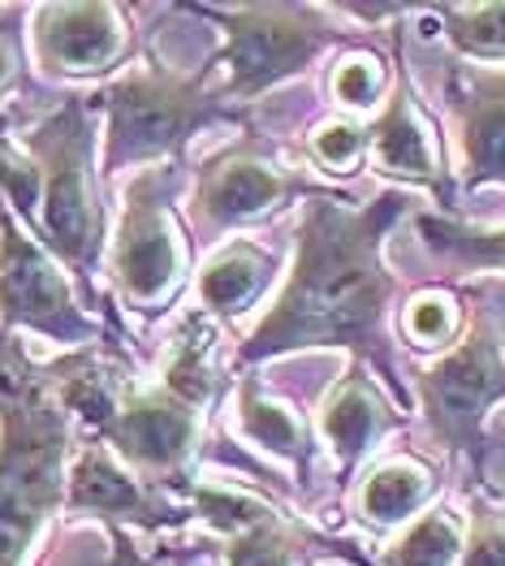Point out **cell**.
Segmentation results:
<instances>
[{"instance_id": "1", "label": "cell", "mask_w": 505, "mask_h": 566, "mask_svg": "<svg viewBox=\"0 0 505 566\" xmlns=\"http://www.w3.org/2000/svg\"><path fill=\"white\" fill-rule=\"evenodd\" d=\"M411 212L407 190H380L346 208L337 195H316L298 221V255L273 312L238 346V364H260L307 346H346L389 385L393 407L407 411L411 394L398 377L389 337L393 273L385 269V238Z\"/></svg>"}, {"instance_id": "2", "label": "cell", "mask_w": 505, "mask_h": 566, "mask_svg": "<svg viewBox=\"0 0 505 566\" xmlns=\"http://www.w3.org/2000/svg\"><path fill=\"white\" fill-rule=\"evenodd\" d=\"M70 411L52 380L0 329V566H22L40 527L65 511Z\"/></svg>"}, {"instance_id": "3", "label": "cell", "mask_w": 505, "mask_h": 566, "mask_svg": "<svg viewBox=\"0 0 505 566\" xmlns=\"http://www.w3.org/2000/svg\"><path fill=\"white\" fill-rule=\"evenodd\" d=\"M22 156L40 174V230L48 247L74 269L95 303V269L104 247V203L95 169V126L87 95L70 92L27 135Z\"/></svg>"}, {"instance_id": "4", "label": "cell", "mask_w": 505, "mask_h": 566, "mask_svg": "<svg viewBox=\"0 0 505 566\" xmlns=\"http://www.w3.org/2000/svg\"><path fill=\"white\" fill-rule=\"evenodd\" d=\"M95 104L108 113L99 160L104 174L151 160H178L199 130L230 117L225 92H212L203 74H173L156 61L113 78L95 95Z\"/></svg>"}, {"instance_id": "5", "label": "cell", "mask_w": 505, "mask_h": 566, "mask_svg": "<svg viewBox=\"0 0 505 566\" xmlns=\"http://www.w3.org/2000/svg\"><path fill=\"white\" fill-rule=\"evenodd\" d=\"M419 402L432 437L445 454L462 459L475 484L488 475V432L484 420L505 398V346L488 312H475L454 350H445L432 368L414 377Z\"/></svg>"}, {"instance_id": "6", "label": "cell", "mask_w": 505, "mask_h": 566, "mask_svg": "<svg viewBox=\"0 0 505 566\" xmlns=\"http://www.w3.org/2000/svg\"><path fill=\"white\" fill-rule=\"evenodd\" d=\"M190 13L221 27L225 48L217 65L230 70L225 99H255L276 83L303 74L324 48L341 40V27L328 22L316 4H194Z\"/></svg>"}, {"instance_id": "7", "label": "cell", "mask_w": 505, "mask_h": 566, "mask_svg": "<svg viewBox=\"0 0 505 566\" xmlns=\"http://www.w3.org/2000/svg\"><path fill=\"white\" fill-rule=\"evenodd\" d=\"M182 493L190 497L194 515L221 536L225 566H371L350 541L324 536L251 489L221 484V480H190Z\"/></svg>"}, {"instance_id": "8", "label": "cell", "mask_w": 505, "mask_h": 566, "mask_svg": "<svg viewBox=\"0 0 505 566\" xmlns=\"http://www.w3.org/2000/svg\"><path fill=\"white\" fill-rule=\"evenodd\" d=\"M0 329H31L74 350L108 342L104 325L74 303V290L56 269V260L35 238L22 234L4 199H0Z\"/></svg>"}, {"instance_id": "9", "label": "cell", "mask_w": 505, "mask_h": 566, "mask_svg": "<svg viewBox=\"0 0 505 566\" xmlns=\"http://www.w3.org/2000/svg\"><path fill=\"white\" fill-rule=\"evenodd\" d=\"M316 195H328V190L316 187L303 169L285 165L260 139H246L242 147H230L203 165L186 208L199 234L217 238L242 221H255L294 199H316Z\"/></svg>"}, {"instance_id": "10", "label": "cell", "mask_w": 505, "mask_h": 566, "mask_svg": "<svg viewBox=\"0 0 505 566\" xmlns=\"http://www.w3.org/2000/svg\"><path fill=\"white\" fill-rule=\"evenodd\" d=\"M173 187V169H147L126 190V212L113 238V282L138 307L165 303L186 273V247L169 208Z\"/></svg>"}, {"instance_id": "11", "label": "cell", "mask_w": 505, "mask_h": 566, "mask_svg": "<svg viewBox=\"0 0 505 566\" xmlns=\"http://www.w3.org/2000/svg\"><path fill=\"white\" fill-rule=\"evenodd\" d=\"M99 437L147 475V484H190V459L203 441V416L165 385H130Z\"/></svg>"}, {"instance_id": "12", "label": "cell", "mask_w": 505, "mask_h": 566, "mask_svg": "<svg viewBox=\"0 0 505 566\" xmlns=\"http://www.w3.org/2000/svg\"><path fill=\"white\" fill-rule=\"evenodd\" d=\"M445 104L454 117L462 182L466 187H505V70L450 61Z\"/></svg>"}, {"instance_id": "13", "label": "cell", "mask_w": 505, "mask_h": 566, "mask_svg": "<svg viewBox=\"0 0 505 566\" xmlns=\"http://www.w3.org/2000/svg\"><path fill=\"white\" fill-rule=\"evenodd\" d=\"M130 52L126 18L117 4H40L35 9V61L44 74L83 78L104 74Z\"/></svg>"}, {"instance_id": "14", "label": "cell", "mask_w": 505, "mask_h": 566, "mask_svg": "<svg viewBox=\"0 0 505 566\" xmlns=\"http://www.w3.org/2000/svg\"><path fill=\"white\" fill-rule=\"evenodd\" d=\"M393 44H398V83H393V95H389L385 113L376 117V126L368 130L371 165L385 178H402V182H414V187H428L450 208L454 203V187H450V174L441 165L432 126L419 113V99L411 92V74H407V61H402V35H393Z\"/></svg>"}, {"instance_id": "15", "label": "cell", "mask_w": 505, "mask_h": 566, "mask_svg": "<svg viewBox=\"0 0 505 566\" xmlns=\"http://www.w3.org/2000/svg\"><path fill=\"white\" fill-rule=\"evenodd\" d=\"M65 511L70 515H92L104 523H138V527H173L186 520L178 502L156 493L147 480L130 475L108 450L87 446L70 463L65 475Z\"/></svg>"}, {"instance_id": "16", "label": "cell", "mask_w": 505, "mask_h": 566, "mask_svg": "<svg viewBox=\"0 0 505 566\" xmlns=\"http://www.w3.org/2000/svg\"><path fill=\"white\" fill-rule=\"evenodd\" d=\"M398 424H402L398 407H393V402L376 389V380L355 364L346 377L328 389V398H324V407H320V432H324V446H328L333 459H337V480L346 484V475L368 459L371 446Z\"/></svg>"}, {"instance_id": "17", "label": "cell", "mask_w": 505, "mask_h": 566, "mask_svg": "<svg viewBox=\"0 0 505 566\" xmlns=\"http://www.w3.org/2000/svg\"><path fill=\"white\" fill-rule=\"evenodd\" d=\"M276 273V251L260 247V242H230L221 247L203 269H199V298L208 307V316H242L260 294L264 285L273 282Z\"/></svg>"}, {"instance_id": "18", "label": "cell", "mask_w": 505, "mask_h": 566, "mask_svg": "<svg viewBox=\"0 0 505 566\" xmlns=\"http://www.w3.org/2000/svg\"><path fill=\"white\" fill-rule=\"evenodd\" d=\"M160 385L169 394H178L186 407H194L203 416V407H212L221 398V368H217V321L199 307L190 312L169 346L165 359V377Z\"/></svg>"}, {"instance_id": "19", "label": "cell", "mask_w": 505, "mask_h": 566, "mask_svg": "<svg viewBox=\"0 0 505 566\" xmlns=\"http://www.w3.org/2000/svg\"><path fill=\"white\" fill-rule=\"evenodd\" d=\"M238 424H242L246 441H255L260 450L285 459L303 480L312 475V428L303 424L285 402L269 398L255 373H246L242 389H238Z\"/></svg>"}, {"instance_id": "20", "label": "cell", "mask_w": 505, "mask_h": 566, "mask_svg": "<svg viewBox=\"0 0 505 566\" xmlns=\"http://www.w3.org/2000/svg\"><path fill=\"white\" fill-rule=\"evenodd\" d=\"M436 489V475L428 463H419L411 454H398V459H385L376 463L364 484H359V515L371 523V527H393V523L411 520L414 511L432 497Z\"/></svg>"}, {"instance_id": "21", "label": "cell", "mask_w": 505, "mask_h": 566, "mask_svg": "<svg viewBox=\"0 0 505 566\" xmlns=\"http://www.w3.org/2000/svg\"><path fill=\"white\" fill-rule=\"evenodd\" d=\"M419 238L432 255H441L459 273H484V269H505V226H466L454 217H419Z\"/></svg>"}, {"instance_id": "22", "label": "cell", "mask_w": 505, "mask_h": 566, "mask_svg": "<svg viewBox=\"0 0 505 566\" xmlns=\"http://www.w3.org/2000/svg\"><path fill=\"white\" fill-rule=\"evenodd\" d=\"M462 523L454 511L436 506L380 554V566H454L462 558Z\"/></svg>"}, {"instance_id": "23", "label": "cell", "mask_w": 505, "mask_h": 566, "mask_svg": "<svg viewBox=\"0 0 505 566\" xmlns=\"http://www.w3.org/2000/svg\"><path fill=\"white\" fill-rule=\"evenodd\" d=\"M432 13L445 22V40L462 56L505 61V4H436Z\"/></svg>"}, {"instance_id": "24", "label": "cell", "mask_w": 505, "mask_h": 566, "mask_svg": "<svg viewBox=\"0 0 505 566\" xmlns=\"http://www.w3.org/2000/svg\"><path fill=\"white\" fill-rule=\"evenodd\" d=\"M402 329L411 337L414 346L423 350H436L445 346L454 333H459V298L445 294V290H423L414 294L402 312Z\"/></svg>"}, {"instance_id": "25", "label": "cell", "mask_w": 505, "mask_h": 566, "mask_svg": "<svg viewBox=\"0 0 505 566\" xmlns=\"http://www.w3.org/2000/svg\"><path fill=\"white\" fill-rule=\"evenodd\" d=\"M307 151H312V160L324 165L328 174H346V169H355L359 156L368 151V126H359V122H350V117H337V122H328V126H320V130L312 135Z\"/></svg>"}, {"instance_id": "26", "label": "cell", "mask_w": 505, "mask_h": 566, "mask_svg": "<svg viewBox=\"0 0 505 566\" xmlns=\"http://www.w3.org/2000/svg\"><path fill=\"white\" fill-rule=\"evenodd\" d=\"M385 92V70L371 52H350L346 61H337L333 70V99L346 108H371Z\"/></svg>"}, {"instance_id": "27", "label": "cell", "mask_w": 505, "mask_h": 566, "mask_svg": "<svg viewBox=\"0 0 505 566\" xmlns=\"http://www.w3.org/2000/svg\"><path fill=\"white\" fill-rule=\"evenodd\" d=\"M459 566H505V515L475 502V511H471V536L462 545Z\"/></svg>"}, {"instance_id": "28", "label": "cell", "mask_w": 505, "mask_h": 566, "mask_svg": "<svg viewBox=\"0 0 505 566\" xmlns=\"http://www.w3.org/2000/svg\"><path fill=\"white\" fill-rule=\"evenodd\" d=\"M18 18L22 9H9L0 22V95L9 92L22 74V44H18Z\"/></svg>"}, {"instance_id": "29", "label": "cell", "mask_w": 505, "mask_h": 566, "mask_svg": "<svg viewBox=\"0 0 505 566\" xmlns=\"http://www.w3.org/2000/svg\"><path fill=\"white\" fill-rule=\"evenodd\" d=\"M341 566H350V563H341Z\"/></svg>"}]
</instances>
